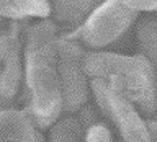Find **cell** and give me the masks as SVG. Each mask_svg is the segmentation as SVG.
I'll list each match as a JSON object with an SVG mask.
<instances>
[{"label": "cell", "instance_id": "obj_1", "mask_svg": "<svg viewBox=\"0 0 157 142\" xmlns=\"http://www.w3.org/2000/svg\"><path fill=\"white\" fill-rule=\"evenodd\" d=\"M61 33L62 28L48 18L33 24L25 39L21 111L36 129H48L56 124L62 113V88L59 78Z\"/></svg>", "mask_w": 157, "mask_h": 142}, {"label": "cell", "instance_id": "obj_2", "mask_svg": "<svg viewBox=\"0 0 157 142\" xmlns=\"http://www.w3.org/2000/svg\"><path fill=\"white\" fill-rule=\"evenodd\" d=\"M82 69L92 80H103L120 92L147 119H157V73L146 56L90 51Z\"/></svg>", "mask_w": 157, "mask_h": 142}, {"label": "cell", "instance_id": "obj_3", "mask_svg": "<svg viewBox=\"0 0 157 142\" xmlns=\"http://www.w3.org/2000/svg\"><path fill=\"white\" fill-rule=\"evenodd\" d=\"M90 88L95 103L101 110L105 119L116 127L121 142H152L146 119H142L136 106L128 98L98 78L90 80Z\"/></svg>", "mask_w": 157, "mask_h": 142}, {"label": "cell", "instance_id": "obj_4", "mask_svg": "<svg viewBox=\"0 0 157 142\" xmlns=\"http://www.w3.org/2000/svg\"><path fill=\"white\" fill-rule=\"evenodd\" d=\"M137 12L124 2H103L80 28V39L87 47L97 49L110 46L126 34L136 21Z\"/></svg>", "mask_w": 157, "mask_h": 142}, {"label": "cell", "instance_id": "obj_5", "mask_svg": "<svg viewBox=\"0 0 157 142\" xmlns=\"http://www.w3.org/2000/svg\"><path fill=\"white\" fill-rule=\"evenodd\" d=\"M87 51L72 39L59 41V78L62 88V111L74 114L88 101V82L82 69V61Z\"/></svg>", "mask_w": 157, "mask_h": 142}, {"label": "cell", "instance_id": "obj_6", "mask_svg": "<svg viewBox=\"0 0 157 142\" xmlns=\"http://www.w3.org/2000/svg\"><path fill=\"white\" fill-rule=\"evenodd\" d=\"M29 28L26 20L10 21L2 31L0 41V59H2V105L8 108L15 100L21 82V46L25 44Z\"/></svg>", "mask_w": 157, "mask_h": 142}, {"label": "cell", "instance_id": "obj_7", "mask_svg": "<svg viewBox=\"0 0 157 142\" xmlns=\"http://www.w3.org/2000/svg\"><path fill=\"white\" fill-rule=\"evenodd\" d=\"M2 142H44L43 134L28 119L23 111L15 108H2Z\"/></svg>", "mask_w": 157, "mask_h": 142}, {"label": "cell", "instance_id": "obj_8", "mask_svg": "<svg viewBox=\"0 0 157 142\" xmlns=\"http://www.w3.org/2000/svg\"><path fill=\"white\" fill-rule=\"evenodd\" d=\"M100 7V2H64V0H57V2L51 3L52 8V18L62 29H77L83 26V23L88 20V17Z\"/></svg>", "mask_w": 157, "mask_h": 142}, {"label": "cell", "instance_id": "obj_9", "mask_svg": "<svg viewBox=\"0 0 157 142\" xmlns=\"http://www.w3.org/2000/svg\"><path fill=\"white\" fill-rule=\"evenodd\" d=\"M0 13L10 21H23L29 17H39L43 20H48L49 15H52V8L49 2H8V0H3L0 3Z\"/></svg>", "mask_w": 157, "mask_h": 142}, {"label": "cell", "instance_id": "obj_10", "mask_svg": "<svg viewBox=\"0 0 157 142\" xmlns=\"http://www.w3.org/2000/svg\"><path fill=\"white\" fill-rule=\"evenodd\" d=\"M139 54L146 56L157 73V15H146L136 24Z\"/></svg>", "mask_w": 157, "mask_h": 142}, {"label": "cell", "instance_id": "obj_11", "mask_svg": "<svg viewBox=\"0 0 157 142\" xmlns=\"http://www.w3.org/2000/svg\"><path fill=\"white\" fill-rule=\"evenodd\" d=\"M51 142H85V131L75 114H67L52 126Z\"/></svg>", "mask_w": 157, "mask_h": 142}, {"label": "cell", "instance_id": "obj_12", "mask_svg": "<svg viewBox=\"0 0 157 142\" xmlns=\"http://www.w3.org/2000/svg\"><path fill=\"white\" fill-rule=\"evenodd\" d=\"M75 116H77V119L80 121V124H82V127H83L85 132L90 129V127L105 122V116H103L101 110L98 108L97 103L93 105L92 101H88L83 108H80V110L75 113Z\"/></svg>", "mask_w": 157, "mask_h": 142}, {"label": "cell", "instance_id": "obj_13", "mask_svg": "<svg viewBox=\"0 0 157 142\" xmlns=\"http://www.w3.org/2000/svg\"><path fill=\"white\" fill-rule=\"evenodd\" d=\"M85 142H111V132L106 122L90 127L85 132Z\"/></svg>", "mask_w": 157, "mask_h": 142}, {"label": "cell", "instance_id": "obj_14", "mask_svg": "<svg viewBox=\"0 0 157 142\" xmlns=\"http://www.w3.org/2000/svg\"><path fill=\"white\" fill-rule=\"evenodd\" d=\"M134 12H155L157 13V2H124Z\"/></svg>", "mask_w": 157, "mask_h": 142}, {"label": "cell", "instance_id": "obj_15", "mask_svg": "<svg viewBox=\"0 0 157 142\" xmlns=\"http://www.w3.org/2000/svg\"><path fill=\"white\" fill-rule=\"evenodd\" d=\"M147 129H149L152 142H157V119H146Z\"/></svg>", "mask_w": 157, "mask_h": 142}]
</instances>
